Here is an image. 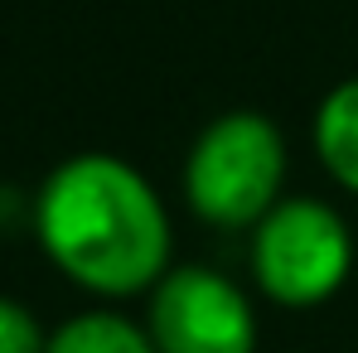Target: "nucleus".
Instances as JSON below:
<instances>
[{"label":"nucleus","mask_w":358,"mask_h":353,"mask_svg":"<svg viewBox=\"0 0 358 353\" xmlns=\"http://www.w3.org/2000/svg\"><path fill=\"white\" fill-rule=\"evenodd\" d=\"M29 228L44 257L97 300L150 295L175 266L170 203L145 170L112 150L59 160L29 199Z\"/></svg>","instance_id":"obj_1"},{"label":"nucleus","mask_w":358,"mask_h":353,"mask_svg":"<svg viewBox=\"0 0 358 353\" xmlns=\"http://www.w3.org/2000/svg\"><path fill=\"white\" fill-rule=\"evenodd\" d=\"M291 175V150L281 126L257 112L233 107L203 121V131L184 150L179 189L194 218L223 233H252L281 199Z\"/></svg>","instance_id":"obj_2"},{"label":"nucleus","mask_w":358,"mask_h":353,"mask_svg":"<svg viewBox=\"0 0 358 353\" xmlns=\"http://www.w3.org/2000/svg\"><path fill=\"white\" fill-rule=\"evenodd\" d=\"M354 257L349 218L315 194H286L247 233V271L257 291L286 310H315L334 300L354 276Z\"/></svg>","instance_id":"obj_3"},{"label":"nucleus","mask_w":358,"mask_h":353,"mask_svg":"<svg viewBox=\"0 0 358 353\" xmlns=\"http://www.w3.org/2000/svg\"><path fill=\"white\" fill-rule=\"evenodd\" d=\"M145 329L160 353H257L252 295L218 266L175 261L145 295Z\"/></svg>","instance_id":"obj_4"},{"label":"nucleus","mask_w":358,"mask_h":353,"mask_svg":"<svg viewBox=\"0 0 358 353\" xmlns=\"http://www.w3.org/2000/svg\"><path fill=\"white\" fill-rule=\"evenodd\" d=\"M310 141H315V155H320L324 175L344 194H358V73L334 82L320 97Z\"/></svg>","instance_id":"obj_5"},{"label":"nucleus","mask_w":358,"mask_h":353,"mask_svg":"<svg viewBox=\"0 0 358 353\" xmlns=\"http://www.w3.org/2000/svg\"><path fill=\"white\" fill-rule=\"evenodd\" d=\"M44 353H160L145 319H131L112 305H92L68 315L63 324L49 329Z\"/></svg>","instance_id":"obj_6"},{"label":"nucleus","mask_w":358,"mask_h":353,"mask_svg":"<svg viewBox=\"0 0 358 353\" xmlns=\"http://www.w3.org/2000/svg\"><path fill=\"white\" fill-rule=\"evenodd\" d=\"M49 344V329L39 324V315L15 300V295H0V353H44Z\"/></svg>","instance_id":"obj_7"}]
</instances>
